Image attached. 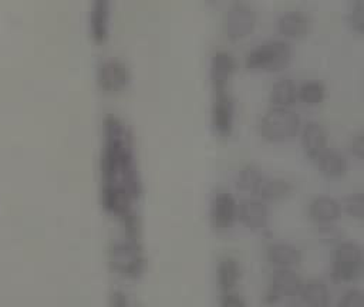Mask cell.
<instances>
[{"mask_svg":"<svg viewBox=\"0 0 364 307\" xmlns=\"http://www.w3.org/2000/svg\"><path fill=\"white\" fill-rule=\"evenodd\" d=\"M104 145L101 171L104 183L124 188L134 199L139 193L138 172L134 161L132 138L128 126L117 117L108 115L104 119Z\"/></svg>","mask_w":364,"mask_h":307,"instance_id":"obj_1","label":"cell"},{"mask_svg":"<svg viewBox=\"0 0 364 307\" xmlns=\"http://www.w3.org/2000/svg\"><path fill=\"white\" fill-rule=\"evenodd\" d=\"M293 60V48L287 40H266L245 55V67L252 72H279Z\"/></svg>","mask_w":364,"mask_h":307,"instance_id":"obj_2","label":"cell"},{"mask_svg":"<svg viewBox=\"0 0 364 307\" xmlns=\"http://www.w3.org/2000/svg\"><path fill=\"white\" fill-rule=\"evenodd\" d=\"M301 119L293 108L270 107L259 119L257 129L260 136L270 144H287L300 131Z\"/></svg>","mask_w":364,"mask_h":307,"instance_id":"obj_3","label":"cell"},{"mask_svg":"<svg viewBox=\"0 0 364 307\" xmlns=\"http://www.w3.org/2000/svg\"><path fill=\"white\" fill-rule=\"evenodd\" d=\"M363 271V250L355 242L336 243L330 273L331 277L341 283L355 281Z\"/></svg>","mask_w":364,"mask_h":307,"instance_id":"obj_4","label":"cell"},{"mask_svg":"<svg viewBox=\"0 0 364 307\" xmlns=\"http://www.w3.org/2000/svg\"><path fill=\"white\" fill-rule=\"evenodd\" d=\"M256 23L257 17L252 6L246 3H235L223 13L222 30L230 41H240L255 31Z\"/></svg>","mask_w":364,"mask_h":307,"instance_id":"obj_5","label":"cell"},{"mask_svg":"<svg viewBox=\"0 0 364 307\" xmlns=\"http://www.w3.org/2000/svg\"><path fill=\"white\" fill-rule=\"evenodd\" d=\"M109 263L121 276L138 277L142 271V254L138 244L132 239L115 242L109 249Z\"/></svg>","mask_w":364,"mask_h":307,"instance_id":"obj_6","label":"cell"},{"mask_svg":"<svg viewBox=\"0 0 364 307\" xmlns=\"http://www.w3.org/2000/svg\"><path fill=\"white\" fill-rule=\"evenodd\" d=\"M301 283L303 280L294 269H274L273 274L270 276L264 298L269 304L297 298Z\"/></svg>","mask_w":364,"mask_h":307,"instance_id":"obj_7","label":"cell"},{"mask_svg":"<svg viewBox=\"0 0 364 307\" xmlns=\"http://www.w3.org/2000/svg\"><path fill=\"white\" fill-rule=\"evenodd\" d=\"M235 101L232 95L225 91H216L210 107V125L215 135L228 138L235 128Z\"/></svg>","mask_w":364,"mask_h":307,"instance_id":"obj_8","label":"cell"},{"mask_svg":"<svg viewBox=\"0 0 364 307\" xmlns=\"http://www.w3.org/2000/svg\"><path fill=\"white\" fill-rule=\"evenodd\" d=\"M131 74L127 64L118 58H108L97 68L98 87L108 94H118L129 85Z\"/></svg>","mask_w":364,"mask_h":307,"instance_id":"obj_9","label":"cell"},{"mask_svg":"<svg viewBox=\"0 0 364 307\" xmlns=\"http://www.w3.org/2000/svg\"><path fill=\"white\" fill-rule=\"evenodd\" d=\"M210 225L216 232L229 230L237 220V202L229 192H218L209 208Z\"/></svg>","mask_w":364,"mask_h":307,"instance_id":"obj_10","label":"cell"},{"mask_svg":"<svg viewBox=\"0 0 364 307\" xmlns=\"http://www.w3.org/2000/svg\"><path fill=\"white\" fill-rule=\"evenodd\" d=\"M236 71V58L228 50H218L210 57L209 63V80L213 91L228 90L233 74Z\"/></svg>","mask_w":364,"mask_h":307,"instance_id":"obj_11","label":"cell"},{"mask_svg":"<svg viewBox=\"0 0 364 307\" xmlns=\"http://www.w3.org/2000/svg\"><path fill=\"white\" fill-rule=\"evenodd\" d=\"M237 220L249 230L259 232L269 225V208L259 198H246L237 203Z\"/></svg>","mask_w":364,"mask_h":307,"instance_id":"obj_12","label":"cell"},{"mask_svg":"<svg viewBox=\"0 0 364 307\" xmlns=\"http://www.w3.org/2000/svg\"><path fill=\"white\" fill-rule=\"evenodd\" d=\"M311 30L310 17L300 10L282 13L276 20V31L283 40H300L309 36Z\"/></svg>","mask_w":364,"mask_h":307,"instance_id":"obj_13","label":"cell"},{"mask_svg":"<svg viewBox=\"0 0 364 307\" xmlns=\"http://www.w3.org/2000/svg\"><path fill=\"white\" fill-rule=\"evenodd\" d=\"M297 136L300 138V145L304 155L311 161H314L323 151L328 148L327 132L317 121H307L301 124Z\"/></svg>","mask_w":364,"mask_h":307,"instance_id":"obj_14","label":"cell"},{"mask_svg":"<svg viewBox=\"0 0 364 307\" xmlns=\"http://www.w3.org/2000/svg\"><path fill=\"white\" fill-rule=\"evenodd\" d=\"M340 203L327 195H320L311 199L309 205V216L317 225H333L340 217Z\"/></svg>","mask_w":364,"mask_h":307,"instance_id":"obj_15","label":"cell"},{"mask_svg":"<svg viewBox=\"0 0 364 307\" xmlns=\"http://www.w3.org/2000/svg\"><path fill=\"white\" fill-rule=\"evenodd\" d=\"M109 0H92L90 10V34L98 44L109 36Z\"/></svg>","mask_w":364,"mask_h":307,"instance_id":"obj_16","label":"cell"},{"mask_svg":"<svg viewBox=\"0 0 364 307\" xmlns=\"http://www.w3.org/2000/svg\"><path fill=\"white\" fill-rule=\"evenodd\" d=\"M266 259L274 269H294L301 262V253L291 243L277 242L267 247Z\"/></svg>","mask_w":364,"mask_h":307,"instance_id":"obj_17","label":"cell"},{"mask_svg":"<svg viewBox=\"0 0 364 307\" xmlns=\"http://www.w3.org/2000/svg\"><path fill=\"white\" fill-rule=\"evenodd\" d=\"M317 171L327 179L343 178L348 171L347 158L334 149L327 148L314 159Z\"/></svg>","mask_w":364,"mask_h":307,"instance_id":"obj_18","label":"cell"},{"mask_svg":"<svg viewBox=\"0 0 364 307\" xmlns=\"http://www.w3.org/2000/svg\"><path fill=\"white\" fill-rule=\"evenodd\" d=\"M301 304L310 307H326L330 301V291L327 284L320 279H310L303 281L297 293Z\"/></svg>","mask_w":364,"mask_h":307,"instance_id":"obj_19","label":"cell"},{"mask_svg":"<svg viewBox=\"0 0 364 307\" xmlns=\"http://www.w3.org/2000/svg\"><path fill=\"white\" fill-rule=\"evenodd\" d=\"M270 107L291 108L297 102V85L290 78H279L269 91Z\"/></svg>","mask_w":364,"mask_h":307,"instance_id":"obj_20","label":"cell"},{"mask_svg":"<svg viewBox=\"0 0 364 307\" xmlns=\"http://www.w3.org/2000/svg\"><path fill=\"white\" fill-rule=\"evenodd\" d=\"M291 190H293V185L289 181L283 178H270L264 175L255 196L264 202L280 200L287 198L291 193Z\"/></svg>","mask_w":364,"mask_h":307,"instance_id":"obj_21","label":"cell"},{"mask_svg":"<svg viewBox=\"0 0 364 307\" xmlns=\"http://www.w3.org/2000/svg\"><path fill=\"white\" fill-rule=\"evenodd\" d=\"M216 276L219 289L223 293L233 290L240 277V267L237 260L232 256H223L218 263Z\"/></svg>","mask_w":364,"mask_h":307,"instance_id":"obj_22","label":"cell"},{"mask_svg":"<svg viewBox=\"0 0 364 307\" xmlns=\"http://www.w3.org/2000/svg\"><path fill=\"white\" fill-rule=\"evenodd\" d=\"M326 98V87L318 80H309L297 85V102L306 107H317Z\"/></svg>","mask_w":364,"mask_h":307,"instance_id":"obj_23","label":"cell"},{"mask_svg":"<svg viewBox=\"0 0 364 307\" xmlns=\"http://www.w3.org/2000/svg\"><path fill=\"white\" fill-rule=\"evenodd\" d=\"M264 178V173L255 165L243 166L236 175V188L242 192L256 195L257 188Z\"/></svg>","mask_w":364,"mask_h":307,"instance_id":"obj_24","label":"cell"},{"mask_svg":"<svg viewBox=\"0 0 364 307\" xmlns=\"http://www.w3.org/2000/svg\"><path fill=\"white\" fill-rule=\"evenodd\" d=\"M346 21L350 30L358 36L364 33V1L348 0L346 9Z\"/></svg>","mask_w":364,"mask_h":307,"instance_id":"obj_25","label":"cell"},{"mask_svg":"<svg viewBox=\"0 0 364 307\" xmlns=\"http://www.w3.org/2000/svg\"><path fill=\"white\" fill-rule=\"evenodd\" d=\"M340 208L353 219L361 220L364 217V196L361 192H354L347 195Z\"/></svg>","mask_w":364,"mask_h":307,"instance_id":"obj_26","label":"cell"},{"mask_svg":"<svg viewBox=\"0 0 364 307\" xmlns=\"http://www.w3.org/2000/svg\"><path fill=\"white\" fill-rule=\"evenodd\" d=\"M347 148L348 152L358 161L363 159L364 156V134L363 131H357L354 134H351L348 142H347Z\"/></svg>","mask_w":364,"mask_h":307,"instance_id":"obj_27","label":"cell"},{"mask_svg":"<svg viewBox=\"0 0 364 307\" xmlns=\"http://www.w3.org/2000/svg\"><path fill=\"white\" fill-rule=\"evenodd\" d=\"M364 304L363 291L358 289L347 290L338 300L340 307H361Z\"/></svg>","mask_w":364,"mask_h":307,"instance_id":"obj_28","label":"cell"},{"mask_svg":"<svg viewBox=\"0 0 364 307\" xmlns=\"http://www.w3.org/2000/svg\"><path fill=\"white\" fill-rule=\"evenodd\" d=\"M245 304H246L245 300L239 294L233 293V290L223 293V298H222L223 307H243Z\"/></svg>","mask_w":364,"mask_h":307,"instance_id":"obj_29","label":"cell"}]
</instances>
